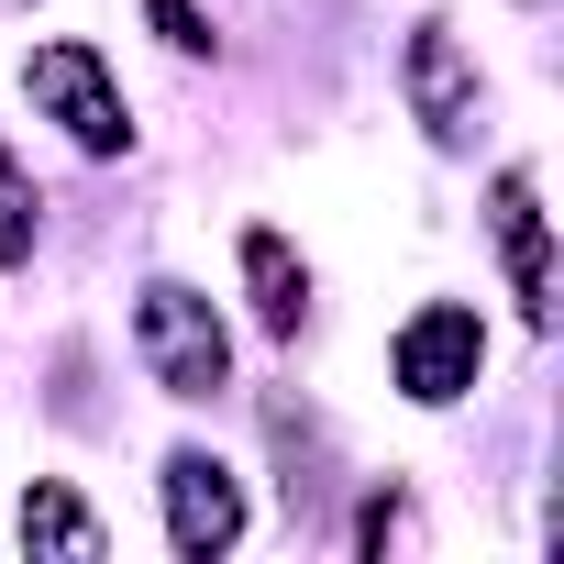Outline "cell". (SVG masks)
<instances>
[{"mask_svg":"<svg viewBox=\"0 0 564 564\" xmlns=\"http://www.w3.org/2000/svg\"><path fill=\"white\" fill-rule=\"evenodd\" d=\"M133 344H144V366H155L166 399H210L232 377V344H221L210 300H188V289H144L133 300Z\"/></svg>","mask_w":564,"mask_h":564,"instance_id":"1","label":"cell"},{"mask_svg":"<svg viewBox=\"0 0 564 564\" xmlns=\"http://www.w3.org/2000/svg\"><path fill=\"white\" fill-rule=\"evenodd\" d=\"M23 89H34V100H45L89 155H122V133H133V122H122V89H111V67H100L89 45H45V56L23 67Z\"/></svg>","mask_w":564,"mask_h":564,"instance_id":"2","label":"cell"},{"mask_svg":"<svg viewBox=\"0 0 564 564\" xmlns=\"http://www.w3.org/2000/svg\"><path fill=\"white\" fill-rule=\"evenodd\" d=\"M476 366H487V333H476V311H421L410 333H399V388L421 399V410H443V399H465L476 388Z\"/></svg>","mask_w":564,"mask_h":564,"instance_id":"3","label":"cell"},{"mask_svg":"<svg viewBox=\"0 0 564 564\" xmlns=\"http://www.w3.org/2000/svg\"><path fill=\"white\" fill-rule=\"evenodd\" d=\"M232 531H243V487H232V465H210V454H166V542H177L188 564H210V553H232Z\"/></svg>","mask_w":564,"mask_h":564,"instance_id":"4","label":"cell"},{"mask_svg":"<svg viewBox=\"0 0 564 564\" xmlns=\"http://www.w3.org/2000/svg\"><path fill=\"white\" fill-rule=\"evenodd\" d=\"M487 221H498V254H509L520 311H531V322H553V232H542V188H531V166H509V177H498Z\"/></svg>","mask_w":564,"mask_h":564,"instance_id":"5","label":"cell"},{"mask_svg":"<svg viewBox=\"0 0 564 564\" xmlns=\"http://www.w3.org/2000/svg\"><path fill=\"white\" fill-rule=\"evenodd\" d=\"M410 100H421V122H432L443 144L476 122V78H465V45H454V23H421V34H410Z\"/></svg>","mask_w":564,"mask_h":564,"instance_id":"6","label":"cell"},{"mask_svg":"<svg viewBox=\"0 0 564 564\" xmlns=\"http://www.w3.org/2000/svg\"><path fill=\"white\" fill-rule=\"evenodd\" d=\"M243 289H254V322L265 333H300L311 322V265L276 243V232H243Z\"/></svg>","mask_w":564,"mask_h":564,"instance_id":"7","label":"cell"},{"mask_svg":"<svg viewBox=\"0 0 564 564\" xmlns=\"http://www.w3.org/2000/svg\"><path fill=\"white\" fill-rule=\"evenodd\" d=\"M23 542L56 553V564H100V520H89L67 487H34V498H23Z\"/></svg>","mask_w":564,"mask_h":564,"instance_id":"8","label":"cell"},{"mask_svg":"<svg viewBox=\"0 0 564 564\" xmlns=\"http://www.w3.org/2000/svg\"><path fill=\"white\" fill-rule=\"evenodd\" d=\"M23 254H34V188H23L12 144H0V265H23Z\"/></svg>","mask_w":564,"mask_h":564,"instance_id":"9","label":"cell"},{"mask_svg":"<svg viewBox=\"0 0 564 564\" xmlns=\"http://www.w3.org/2000/svg\"><path fill=\"white\" fill-rule=\"evenodd\" d=\"M144 23H155V34L177 45V56H199V45H210V23H199V0H144Z\"/></svg>","mask_w":564,"mask_h":564,"instance_id":"10","label":"cell"}]
</instances>
